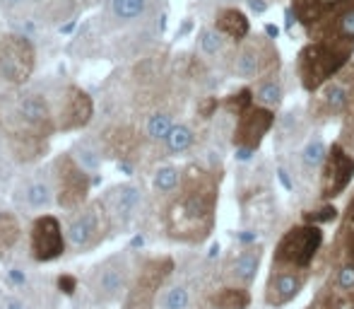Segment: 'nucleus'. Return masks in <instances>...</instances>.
<instances>
[{"label":"nucleus","instance_id":"1","mask_svg":"<svg viewBox=\"0 0 354 309\" xmlns=\"http://www.w3.org/2000/svg\"><path fill=\"white\" fill-rule=\"evenodd\" d=\"M217 184L207 172L191 167L181 184V193L167 213V232L181 242H203L212 232Z\"/></svg>","mask_w":354,"mask_h":309},{"label":"nucleus","instance_id":"2","mask_svg":"<svg viewBox=\"0 0 354 309\" xmlns=\"http://www.w3.org/2000/svg\"><path fill=\"white\" fill-rule=\"evenodd\" d=\"M352 56L350 44H330V42H316L308 44L299 53V78H301L304 89L316 92L328 80H333L342 68L347 66Z\"/></svg>","mask_w":354,"mask_h":309},{"label":"nucleus","instance_id":"3","mask_svg":"<svg viewBox=\"0 0 354 309\" xmlns=\"http://www.w3.org/2000/svg\"><path fill=\"white\" fill-rule=\"evenodd\" d=\"M323 247V230L313 222L306 225H294L282 234L275 247L272 268H299L306 271L313 263L316 254Z\"/></svg>","mask_w":354,"mask_h":309},{"label":"nucleus","instance_id":"4","mask_svg":"<svg viewBox=\"0 0 354 309\" xmlns=\"http://www.w3.org/2000/svg\"><path fill=\"white\" fill-rule=\"evenodd\" d=\"M171 271L174 261L169 256H157L145 261L140 271H138L136 281H133L131 290H128L123 309H152L164 281L171 276Z\"/></svg>","mask_w":354,"mask_h":309},{"label":"nucleus","instance_id":"5","mask_svg":"<svg viewBox=\"0 0 354 309\" xmlns=\"http://www.w3.org/2000/svg\"><path fill=\"white\" fill-rule=\"evenodd\" d=\"M275 126V114L272 109L253 104L248 112H243L234 128V148L239 159H251V154L261 148L263 138Z\"/></svg>","mask_w":354,"mask_h":309},{"label":"nucleus","instance_id":"6","mask_svg":"<svg viewBox=\"0 0 354 309\" xmlns=\"http://www.w3.org/2000/svg\"><path fill=\"white\" fill-rule=\"evenodd\" d=\"M89 196V177L73 157L56 162V201L66 211H77Z\"/></svg>","mask_w":354,"mask_h":309},{"label":"nucleus","instance_id":"7","mask_svg":"<svg viewBox=\"0 0 354 309\" xmlns=\"http://www.w3.org/2000/svg\"><path fill=\"white\" fill-rule=\"evenodd\" d=\"M66 234L61 230V222L53 215H39L29 230V249L37 261H56L66 251Z\"/></svg>","mask_w":354,"mask_h":309},{"label":"nucleus","instance_id":"8","mask_svg":"<svg viewBox=\"0 0 354 309\" xmlns=\"http://www.w3.org/2000/svg\"><path fill=\"white\" fill-rule=\"evenodd\" d=\"M354 179V157L342 145H333L323 162L321 174V196L326 201L337 198Z\"/></svg>","mask_w":354,"mask_h":309},{"label":"nucleus","instance_id":"9","mask_svg":"<svg viewBox=\"0 0 354 309\" xmlns=\"http://www.w3.org/2000/svg\"><path fill=\"white\" fill-rule=\"evenodd\" d=\"M277 66V48L270 42H246L234 58V73L243 80H256Z\"/></svg>","mask_w":354,"mask_h":309},{"label":"nucleus","instance_id":"10","mask_svg":"<svg viewBox=\"0 0 354 309\" xmlns=\"http://www.w3.org/2000/svg\"><path fill=\"white\" fill-rule=\"evenodd\" d=\"M34 68V51L24 37H10L0 48V76L8 82H24Z\"/></svg>","mask_w":354,"mask_h":309},{"label":"nucleus","instance_id":"11","mask_svg":"<svg viewBox=\"0 0 354 309\" xmlns=\"http://www.w3.org/2000/svg\"><path fill=\"white\" fill-rule=\"evenodd\" d=\"M306 285V271L299 268H272L266 285V302L270 307H284L297 300Z\"/></svg>","mask_w":354,"mask_h":309},{"label":"nucleus","instance_id":"12","mask_svg":"<svg viewBox=\"0 0 354 309\" xmlns=\"http://www.w3.org/2000/svg\"><path fill=\"white\" fill-rule=\"evenodd\" d=\"M106 218H109V213H106V208H104V203L84 208L82 213H77V215L73 218L71 225H68V242L77 249L89 247L97 234H102L106 230Z\"/></svg>","mask_w":354,"mask_h":309},{"label":"nucleus","instance_id":"13","mask_svg":"<svg viewBox=\"0 0 354 309\" xmlns=\"http://www.w3.org/2000/svg\"><path fill=\"white\" fill-rule=\"evenodd\" d=\"M316 109L321 116H340L352 107V89L345 80H328L321 89H316Z\"/></svg>","mask_w":354,"mask_h":309},{"label":"nucleus","instance_id":"14","mask_svg":"<svg viewBox=\"0 0 354 309\" xmlns=\"http://www.w3.org/2000/svg\"><path fill=\"white\" fill-rule=\"evenodd\" d=\"M92 114H94V104H92V99H89V94L77 87L68 89L66 99H63V109H61V118H63L61 128L63 131H75V128L87 126Z\"/></svg>","mask_w":354,"mask_h":309},{"label":"nucleus","instance_id":"15","mask_svg":"<svg viewBox=\"0 0 354 309\" xmlns=\"http://www.w3.org/2000/svg\"><path fill=\"white\" fill-rule=\"evenodd\" d=\"M104 206H106V213L111 218L128 220L138 211V206H140V188L133 186V184H121V186L109 188Z\"/></svg>","mask_w":354,"mask_h":309},{"label":"nucleus","instance_id":"16","mask_svg":"<svg viewBox=\"0 0 354 309\" xmlns=\"http://www.w3.org/2000/svg\"><path fill=\"white\" fill-rule=\"evenodd\" d=\"M19 118L37 136H44L51 128V112H48V104L41 94H29V97L22 99V104H19Z\"/></svg>","mask_w":354,"mask_h":309},{"label":"nucleus","instance_id":"17","mask_svg":"<svg viewBox=\"0 0 354 309\" xmlns=\"http://www.w3.org/2000/svg\"><path fill=\"white\" fill-rule=\"evenodd\" d=\"M214 27L224 34V37L234 39V42H243L251 32V24H248V17L236 8H224L217 12V24Z\"/></svg>","mask_w":354,"mask_h":309},{"label":"nucleus","instance_id":"18","mask_svg":"<svg viewBox=\"0 0 354 309\" xmlns=\"http://www.w3.org/2000/svg\"><path fill=\"white\" fill-rule=\"evenodd\" d=\"M261 249H243L239 256H234L232 266H229V271H232V278L236 283H241V285H251L253 281H256L258 276V268H261Z\"/></svg>","mask_w":354,"mask_h":309},{"label":"nucleus","instance_id":"19","mask_svg":"<svg viewBox=\"0 0 354 309\" xmlns=\"http://www.w3.org/2000/svg\"><path fill=\"white\" fill-rule=\"evenodd\" d=\"M337 3H340V0H294L292 12L299 22L306 24V27H311V24H316L318 19H321L323 15H326L328 10Z\"/></svg>","mask_w":354,"mask_h":309},{"label":"nucleus","instance_id":"20","mask_svg":"<svg viewBox=\"0 0 354 309\" xmlns=\"http://www.w3.org/2000/svg\"><path fill=\"white\" fill-rule=\"evenodd\" d=\"M248 305H251V295L246 288H222L212 297L214 309H248Z\"/></svg>","mask_w":354,"mask_h":309},{"label":"nucleus","instance_id":"21","mask_svg":"<svg viewBox=\"0 0 354 309\" xmlns=\"http://www.w3.org/2000/svg\"><path fill=\"white\" fill-rule=\"evenodd\" d=\"M19 234H22V230H19L17 218L10 215V213H0V256L8 254L19 242Z\"/></svg>","mask_w":354,"mask_h":309},{"label":"nucleus","instance_id":"22","mask_svg":"<svg viewBox=\"0 0 354 309\" xmlns=\"http://www.w3.org/2000/svg\"><path fill=\"white\" fill-rule=\"evenodd\" d=\"M99 290L106 297H116L126 290V271L121 266H111L102 273L99 278Z\"/></svg>","mask_w":354,"mask_h":309},{"label":"nucleus","instance_id":"23","mask_svg":"<svg viewBox=\"0 0 354 309\" xmlns=\"http://www.w3.org/2000/svg\"><path fill=\"white\" fill-rule=\"evenodd\" d=\"M282 97H284V89L277 80H266V82H261V87L256 89V102L261 104V107H268V109L280 107Z\"/></svg>","mask_w":354,"mask_h":309},{"label":"nucleus","instance_id":"24","mask_svg":"<svg viewBox=\"0 0 354 309\" xmlns=\"http://www.w3.org/2000/svg\"><path fill=\"white\" fill-rule=\"evenodd\" d=\"M51 186H48L46 182H32L27 186V191H24V198H27V206L29 208H34V211H41V208H46V206H51Z\"/></svg>","mask_w":354,"mask_h":309},{"label":"nucleus","instance_id":"25","mask_svg":"<svg viewBox=\"0 0 354 309\" xmlns=\"http://www.w3.org/2000/svg\"><path fill=\"white\" fill-rule=\"evenodd\" d=\"M193 141H196V136H193V131L188 126H183V123H178V126H174L171 131H169L167 136V150L178 154V152H186L188 148L193 145Z\"/></svg>","mask_w":354,"mask_h":309},{"label":"nucleus","instance_id":"26","mask_svg":"<svg viewBox=\"0 0 354 309\" xmlns=\"http://www.w3.org/2000/svg\"><path fill=\"white\" fill-rule=\"evenodd\" d=\"M145 10H147V0H111L113 17L123 19V22L142 17Z\"/></svg>","mask_w":354,"mask_h":309},{"label":"nucleus","instance_id":"27","mask_svg":"<svg viewBox=\"0 0 354 309\" xmlns=\"http://www.w3.org/2000/svg\"><path fill=\"white\" fill-rule=\"evenodd\" d=\"M337 244H340V247L345 249L347 254L354 251V196H352V201L347 203L345 215H342L340 234H337Z\"/></svg>","mask_w":354,"mask_h":309},{"label":"nucleus","instance_id":"28","mask_svg":"<svg viewBox=\"0 0 354 309\" xmlns=\"http://www.w3.org/2000/svg\"><path fill=\"white\" fill-rule=\"evenodd\" d=\"M335 292L342 297V300L354 292V261L350 256H347V261L342 263L335 273Z\"/></svg>","mask_w":354,"mask_h":309},{"label":"nucleus","instance_id":"29","mask_svg":"<svg viewBox=\"0 0 354 309\" xmlns=\"http://www.w3.org/2000/svg\"><path fill=\"white\" fill-rule=\"evenodd\" d=\"M181 186V172L176 167H162L154 174V188L159 193H174Z\"/></svg>","mask_w":354,"mask_h":309},{"label":"nucleus","instance_id":"30","mask_svg":"<svg viewBox=\"0 0 354 309\" xmlns=\"http://www.w3.org/2000/svg\"><path fill=\"white\" fill-rule=\"evenodd\" d=\"M335 32H337V37H340L342 42L354 44V0H350V3L345 5V10L337 15Z\"/></svg>","mask_w":354,"mask_h":309},{"label":"nucleus","instance_id":"31","mask_svg":"<svg viewBox=\"0 0 354 309\" xmlns=\"http://www.w3.org/2000/svg\"><path fill=\"white\" fill-rule=\"evenodd\" d=\"M174 128V121L169 114H152L147 118V136L152 141H167L169 131Z\"/></svg>","mask_w":354,"mask_h":309},{"label":"nucleus","instance_id":"32","mask_svg":"<svg viewBox=\"0 0 354 309\" xmlns=\"http://www.w3.org/2000/svg\"><path fill=\"white\" fill-rule=\"evenodd\" d=\"M326 157H328V150H326V145H323L321 138H316V141H311L306 148H304V152H301L304 167H306V169H316V167H321V164L326 162Z\"/></svg>","mask_w":354,"mask_h":309},{"label":"nucleus","instance_id":"33","mask_svg":"<svg viewBox=\"0 0 354 309\" xmlns=\"http://www.w3.org/2000/svg\"><path fill=\"white\" fill-rule=\"evenodd\" d=\"M253 97H256V94L251 92V89H239V92H234L232 97L227 99V102H224V107H227V112L229 114H234V116H241L243 112H248V109L253 107Z\"/></svg>","mask_w":354,"mask_h":309},{"label":"nucleus","instance_id":"34","mask_svg":"<svg viewBox=\"0 0 354 309\" xmlns=\"http://www.w3.org/2000/svg\"><path fill=\"white\" fill-rule=\"evenodd\" d=\"M224 34L219 32L217 27H207V29H203L201 32V48H203V53H207V56H217V53H222V48H224Z\"/></svg>","mask_w":354,"mask_h":309},{"label":"nucleus","instance_id":"35","mask_svg":"<svg viewBox=\"0 0 354 309\" xmlns=\"http://www.w3.org/2000/svg\"><path fill=\"white\" fill-rule=\"evenodd\" d=\"M299 136H301V121H299V114H294V112L284 114L280 121H277V138H280V141H284V138L297 141Z\"/></svg>","mask_w":354,"mask_h":309},{"label":"nucleus","instance_id":"36","mask_svg":"<svg viewBox=\"0 0 354 309\" xmlns=\"http://www.w3.org/2000/svg\"><path fill=\"white\" fill-rule=\"evenodd\" d=\"M188 290L183 285H174L162 297V309H186L188 307Z\"/></svg>","mask_w":354,"mask_h":309},{"label":"nucleus","instance_id":"37","mask_svg":"<svg viewBox=\"0 0 354 309\" xmlns=\"http://www.w3.org/2000/svg\"><path fill=\"white\" fill-rule=\"evenodd\" d=\"M306 309H342V297L333 290H323L313 297V302Z\"/></svg>","mask_w":354,"mask_h":309},{"label":"nucleus","instance_id":"38","mask_svg":"<svg viewBox=\"0 0 354 309\" xmlns=\"http://www.w3.org/2000/svg\"><path fill=\"white\" fill-rule=\"evenodd\" d=\"M337 218V211L333 206H326V208H321V211H316V213H306V222H313V225H318V222H330V220H335Z\"/></svg>","mask_w":354,"mask_h":309},{"label":"nucleus","instance_id":"39","mask_svg":"<svg viewBox=\"0 0 354 309\" xmlns=\"http://www.w3.org/2000/svg\"><path fill=\"white\" fill-rule=\"evenodd\" d=\"M75 285H77V281H75L73 276H61V278H58V288H61L66 295L75 292Z\"/></svg>","mask_w":354,"mask_h":309},{"label":"nucleus","instance_id":"40","mask_svg":"<svg viewBox=\"0 0 354 309\" xmlns=\"http://www.w3.org/2000/svg\"><path fill=\"white\" fill-rule=\"evenodd\" d=\"M248 8H251L253 12L263 15L268 10V3H266V0H248Z\"/></svg>","mask_w":354,"mask_h":309},{"label":"nucleus","instance_id":"41","mask_svg":"<svg viewBox=\"0 0 354 309\" xmlns=\"http://www.w3.org/2000/svg\"><path fill=\"white\" fill-rule=\"evenodd\" d=\"M8 309H24V307H22V302H17V300H10V302H8Z\"/></svg>","mask_w":354,"mask_h":309},{"label":"nucleus","instance_id":"42","mask_svg":"<svg viewBox=\"0 0 354 309\" xmlns=\"http://www.w3.org/2000/svg\"><path fill=\"white\" fill-rule=\"evenodd\" d=\"M266 32L270 34V37H277V27H272V24H268V27H266Z\"/></svg>","mask_w":354,"mask_h":309},{"label":"nucleus","instance_id":"43","mask_svg":"<svg viewBox=\"0 0 354 309\" xmlns=\"http://www.w3.org/2000/svg\"><path fill=\"white\" fill-rule=\"evenodd\" d=\"M347 305H350V309H354V292H352L350 297H347Z\"/></svg>","mask_w":354,"mask_h":309},{"label":"nucleus","instance_id":"44","mask_svg":"<svg viewBox=\"0 0 354 309\" xmlns=\"http://www.w3.org/2000/svg\"><path fill=\"white\" fill-rule=\"evenodd\" d=\"M5 3H8V5H22L24 0H5Z\"/></svg>","mask_w":354,"mask_h":309},{"label":"nucleus","instance_id":"45","mask_svg":"<svg viewBox=\"0 0 354 309\" xmlns=\"http://www.w3.org/2000/svg\"><path fill=\"white\" fill-rule=\"evenodd\" d=\"M352 107H354V80H352ZM350 107V109H352Z\"/></svg>","mask_w":354,"mask_h":309},{"label":"nucleus","instance_id":"46","mask_svg":"<svg viewBox=\"0 0 354 309\" xmlns=\"http://www.w3.org/2000/svg\"><path fill=\"white\" fill-rule=\"evenodd\" d=\"M347 256H350V258H352V261H354V251H352V254H347Z\"/></svg>","mask_w":354,"mask_h":309}]
</instances>
